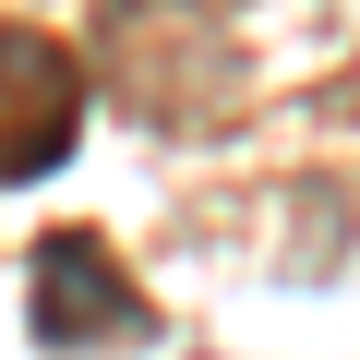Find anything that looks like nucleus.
<instances>
[{"mask_svg":"<svg viewBox=\"0 0 360 360\" xmlns=\"http://www.w3.org/2000/svg\"><path fill=\"white\" fill-rule=\"evenodd\" d=\"M25 276H37V348H120V336H156V312H144V288L120 276V252L96 240V229H49L37 252H25Z\"/></svg>","mask_w":360,"mask_h":360,"instance_id":"nucleus-2","label":"nucleus"},{"mask_svg":"<svg viewBox=\"0 0 360 360\" xmlns=\"http://www.w3.org/2000/svg\"><path fill=\"white\" fill-rule=\"evenodd\" d=\"M0 60H13V120H0V180H49L84 132V60L37 25L0 37Z\"/></svg>","mask_w":360,"mask_h":360,"instance_id":"nucleus-3","label":"nucleus"},{"mask_svg":"<svg viewBox=\"0 0 360 360\" xmlns=\"http://www.w3.org/2000/svg\"><path fill=\"white\" fill-rule=\"evenodd\" d=\"M96 72L144 120H168V132H193V120L229 108V37H217L205 0H108L96 13Z\"/></svg>","mask_w":360,"mask_h":360,"instance_id":"nucleus-1","label":"nucleus"}]
</instances>
